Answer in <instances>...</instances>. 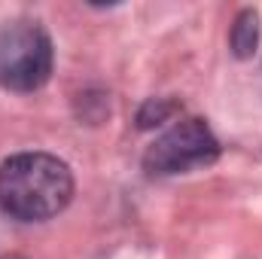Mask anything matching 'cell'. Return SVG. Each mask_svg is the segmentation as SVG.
I'll return each mask as SVG.
<instances>
[{
	"instance_id": "obj_5",
	"label": "cell",
	"mask_w": 262,
	"mask_h": 259,
	"mask_svg": "<svg viewBox=\"0 0 262 259\" xmlns=\"http://www.w3.org/2000/svg\"><path fill=\"white\" fill-rule=\"evenodd\" d=\"M177 113H180V104L177 101H171V98H149L137 110V128H156V125L168 122Z\"/></svg>"
},
{
	"instance_id": "obj_3",
	"label": "cell",
	"mask_w": 262,
	"mask_h": 259,
	"mask_svg": "<svg viewBox=\"0 0 262 259\" xmlns=\"http://www.w3.org/2000/svg\"><path fill=\"white\" fill-rule=\"evenodd\" d=\"M220 156V140L204 119H180L162 131L143 153V171L152 177H174L213 165Z\"/></svg>"
},
{
	"instance_id": "obj_1",
	"label": "cell",
	"mask_w": 262,
	"mask_h": 259,
	"mask_svg": "<svg viewBox=\"0 0 262 259\" xmlns=\"http://www.w3.org/2000/svg\"><path fill=\"white\" fill-rule=\"evenodd\" d=\"M73 198V174L58 156L18 153L0 165V210L18 223H43Z\"/></svg>"
},
{
	"instance_id": "obj_4",
	"label": "cell",
	"mask_w": 262,
	"mask_h": 259,
	"mask_svg": "<svg viewBox=\"0 0 262 259\" xmlns=\"http://www.w3.org/2000/svg\"><path fill=\"white\" fill-rule=\"evenodd\" d=\"M256 40H259V15L253 9H241L232 25V37H229L232 52L238 58H250L256 52Z\"/></svg>"
},
{
	"instance_id": "obj_6",
	"label": "cell",
	"mask_w": 262,
	"mask_h": 259,
	"mask_svg": "<svg viewBox=\"0 0 262 259\" xmlns=\"http://www.w3.org/2000/svg\"><path fill=\"white\" fill-rule=\"evenodd\" d=\"M0 259H25V256H15V253H9V256H0Z\"/></svg>"
},
{
	"instance_id": "obj_2",
	"label": "cell",
	"mask_w": 262,
	"mask_h": 259,
	"mask_svg": "<svg viewBox=\"0 0 262 259\" xmlns=\"http://www.w3.org/2000/svg\"><path fill=\"white\" fill-rule=\"evenodd\" d=\"M52 40L40 21L18 18L0 31V89L37 92L52 76Z\"/></svg>"
}]
</instances>
